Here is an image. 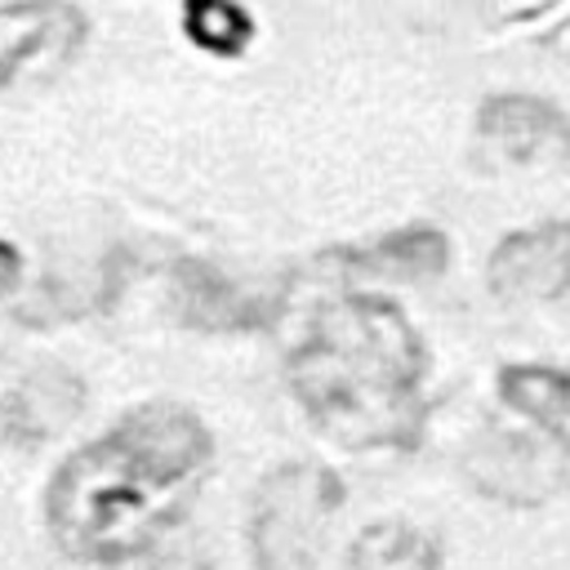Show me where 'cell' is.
Returning <instances> with one entry per match:
<instances>
[{"mask_svg": "<svg viewBox=\"0 0 570 570\" xmlns=\"http://www.w3.org/2000/svg\"><path fill=\"white\" fill-rule=\"evenodd\" d=\"M200 463V423L178 405H142L58 472L49 521L80 557H129L183 503Z\"/></svg>", "mask_w": 570, "mask_h": 570, "instance_id": "1", "label": "cell"}, {"mask_svg": "<svg viewBox=\"0 0 570 570\" xmlns=\"http://www.w3.org/2000/svg\"><path fill=\"white\" fill-rule=\"evenodd\" d=\"M298 392L338 432H383L387 410L410 392L414 338L405 321L374 298H343L303 334Z\"/></svg>", "mask_w": 570, "mask_h": 570, "instance_id": "2", "label": "cell"}, {"mask_svg": "<svg viewBox=\"0 0 570 570\" xmlns=\"http://www.w3.org/2000/svg\"><path fill=\"white\" fill-rule=\"evenodd\" d=\"M338 485L316 468L276 472L254 508V552L258 570H312L325 548V525L334 517Z\"/></svg>", "mask_w": 570, "mask_h": 570, "instance_id": "3", "label": "cell"}, {"mask_svg": "<svg viewBox=\"0 0 570 570\" xmlns=\"http://www.w3.org/2000/svg\"><path fill=\"white\" fill-rule=\"evenodd\" d=\"M89 18L71 0H13L0 4V85L53 76L85 45Z\"/></svg>", "mask_w": 570, "mask_h": 570, "instance_id": "4", "label": "cell"}, {"mask_svg": "<svg viewBox=\"0 0 570 570\" xmlns=\"http://www.w3.org/2000/svg\"><path fill=\"white\" fill-rule=\"evenodd\" d=\"M476 138L508 165L570 160V116L539 98H490L476 116Z\"/></svg>", "mask_w": 570, "mask_h": 570, "instance_id": "5", "label": "cell"}, {"mask_svg": "<svg viewBox=\"0 0 570 570\" xmlns=\"http://www.w3.org/2000/svg\"><path fill=\"white\" fill-rule=\"evenodd\" d=\"M490 285L503 298H552L570 289V223L534 227L499 245Z\"/></svg>", "mask_w": 570, "mask_h": 570, "instance_id": "6", "label": "cell"}, {"mask_svg": "<svg viewBox=\"0 0 570 570\" xmlns=\"http://www.w3.org/2000/svg\"><path fill=\"white\" fill-rule=\"evenodd\" d=\"M557 468H561V463H557V454H552L543 441L512 436V432L481 441V445L472 450V459H468V472L476 476L481 490H490V494H499V499H521V503L543 499V494L561 481Z\"/></svg>", "mask_w": 570, "mask_h": 570, "instance_id": "7", "label": "cell"}, {"mask_svg": "<svg viewBox=\"0 0 570 570\" xmlns=\"http://www.w3.org/2000/svg\"><path fill=\"white\" fill-rule=\"evenodd\" d=\"M76 405H80V392H76V383H71L62 370H36V374L9 396V428H13L18 436L40 441V436L58 432V428L76 414Z\"/></svg>", "mask_w": 570, "mask_h": 570, "instance_id": "8", "label": "cell"}, {"mask_svg": "<svg viewBox=\"0 0 570 570\" xmlns=\"http://www.w3.org/2000/svg\"><path fill=\"white\" fill-rule=\"evenodd\" d=\"M503 387L521 414H530L552 441L570 445V374L566 370H539V365L512 370Z\"/></svg>", "mask_w": 570, "mask_h": 570, "instance_id": "9", "label": "cell"}, {"mask_svg": "<svg viewBox=\"0 0 570 570\" xmlns=\"http://www.w3.org/2000/svg\"><path fill=\"white\" fill-rule=\"evenodd\" d=\"M183 31L209 53H240L254 40V18L236 0H183Z\"/></svg>", "mask_w": 570, "mask_h": 570, "instance_id": "10", "label": "cell"}, {"mask_svg": "<svg viewBox=\"0 0 570 570\" xmlns=\"http://www.w3.org/2000/svg\"><path fill=\"white\" fill-rule=\"evenodd\" d=\"M347 570H432V552L410 530H370Z\"/></svg>", "mask_w": 570, "mask_h": 570, "instance_id": "11", "label": "cell"}, {"mask_svg": "<svg viewBox=\"0 0 570 570\" xmlns=\"http://www.w3.org/2000/svg\"><path fill=\"white\" fill-rule=\"evenodd\" d=\"M13 281H18V254H13L9 245H0V294H4Z\"/></svg>", "mask_w": 570, "mask_h": 570, "instance_id": "12", "label": "cell"}, {"mask_svg": "<svg viewBox=\"0 0 570 570\" xmlns=\"http://www.w3.org/2000/svg\"><path fill=\"white\" fill-rule=\"evenodd\" d=\"M151 570H205L200 561H187V557H178V561H165V566H151Z\"/></svg>", "mask_w": 570, "mask_h": 570, "instance_id": "13", "label": "cell"}]
</instances>
